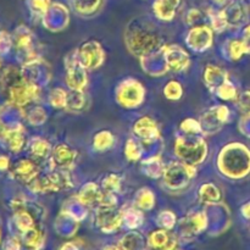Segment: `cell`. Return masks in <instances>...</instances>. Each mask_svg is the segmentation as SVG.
Listing matches in <instances>:
<instances>
[{
  "mask_svg": "<svg viewBox=\"0 0 250 250\" xmlns=\"http://www.w3.org/2000/svg\"><path fill=\"white\" fill-rule=\"evenodd\" d=\"M217 168L231 180H241L250 173V150L242 143H229L220 150Z\"/></svg>",
  "mask_w": 250,
  "mask_h": 250,
  "instance_id": "cell-1",
  "label": "cell"
},
{
  "mask_svg": "<svg viewBox=\"0 0 250 250\" xmlns=\"http://www.w3.org/2000/svg\"><path fill=\"white\" fill-rule=\"evenodd\" d=\"M173 150L182 163L197 166L207 159L208 144L200 134L183 133L176 138Z\"/></svg>",
  "mask_w": 250,
  "mask_h": 250,
  "instance_id": "cell-2",
  "label": "cell"
},
{
  "mask_svg": "<svg viewBox=\"0 0 250 250\" xmlns=\"http://www.w3.org/2000/svg\"><path fill=\"white\" fill-rule=\"evenodd\" d=\"M127 49L129 53L138 58H144L156 49H161V38L155 31L144 28L143 26H136V28L128 29L125 34Z\"/></svg>",
  "mask_w": 250,
  "mask_h": 250,
  "instance_id": "cell-3",
  "label": "cell"
},
{
  "mask_svg": "<svg viewBox=\"0 0 250 250\" xmlns=\"http://www.w3.org/2000/svg\"><path fill=\"white\" fill-rule=\"evenodd\" d=\"M31 192L37 194H46V193H58L68 190L73 187V181L68 170L51 168L46 175H39L36 180L27 185Z\"/></svg>",
  "mask_w": 250,
  "mask_h": 250,
  "instance_id": "cell-4",
  "label": "cell"
},
{
  "mask_svg": "<svg viewBox=\"0 0 250 250\" xmlns=\"http://www.w3.org/2000/svg\"><path fill=\"white\" fill-rule=\"evenodd\" d=\"M4 92L10 105L19 109H26L28 105L38 99L41 94V88L24 75V77H22L21 80L4 88Z\"/></svg>",
  "mask_w": 250,
  "mask_h": 250,
  "instance_id": "cell-5",
  "label": "cell"
},
{
  "mask_svg": "<svg viewBox=\"0 0 250 250\" xmlns=\"http://www.w3.org/2000/svg\"><path fill=\"white\" fill-rule=\"evenodd\" d=\"M146 88L134 78L121 81L115 89V99L125 109H137L146 100Z\"/></svg>",
  "mask_w": 250,
  "mask_h": 250,
  "instance_id": "cell-6",
  "label": "cell"
},
{
  "mask_svg": "<svg viewBox=\"0 0 250 250\" xmlns=\"http://www.w3.org/2000/svg\"><path fill=\"white\" fill-rule=\"evenodd\" d=\"M197 176V168L193 165L173 161L165 167L163 173L164 185L171 190H181L189 185V181Z\"/></svg>",
  "mask_w": 250,
  "mask_h": 250,
  "instance_id": "cell-7",
  "label": "cell"
},
{
  "mask_svg": "<svg viewBox=\"0 0 250 250\" xmlns=\"http://www.w3.org/2000/svg\"><path fill=\"white\" fill-rule=\"evenodd\" d=\"M65 82L71 90H83L88 83L87 68L82 66L77 56V51H71L65 58Z\"/></svg>",
  "mask_w": 250,
  "mask_h": 250,
  "instance_id": "cell-8",
  "label": "cell"
},
{
  "mask_svg": "<svg viewBox=\"0 0 250 250\" xmlns=\"http://www.w3.org/2000/svg\"><path fill=\"white\" fill-rule=\"evenodd\" d=\"M12 42L17 55L21 56L22 66L38 59L33 46V33L26 26H20L19 28H16L12 34Z\"/></svg>",
  "mask_w": 250,
  "mask_h": 250,
  "instance_id": "cell-9",
  "label": "cell"
},
{
  "mask_svg": "<svg viewBox=\"0 0 250 250\" xmlns=\"http://www.w3.org/2000/svg\"><path fill=\"white\" fill-rule=\"evenodd\" d=\"M124 224L122 210L116 207L99 205L95 210V225L103 233H114Z\"/></svg>",
  "mask_w": 250,
  "mask_h": 250,
  "instance_id": "cell-10",
  "label": "cell"
},
{
  "mask_svg": "<svg viewBox=\"0 0 250 250\" xmlns=\"http://www.w3.org/2000/svg\"><path fill=\"white\" fill-rule=\"evenodd\" d=\"M77 56L82 66L87 70H94L100 67L105 61V51L102 44L97 41H88L78 49Z\"/></svg>",
  "mask_w": 250,
  "mask_h": 250,
  "instance_id": "cell-11",
  "label": "cell"
},
{
  "mask_svg": "<svg viewBox=\"0 0 250 250\" xmlns=\"http://www.w3.org/2000/svg\"><path fill=\"white\" fill-rule=\"evenodd\" d=\"M229 114L231 112L226 105H217V106L211 107L207 112H204L202 119H200L203 133L212 134L219 132L221 127L229 121Z\"/></svg>",
  "mask_w": 250,
  "mask_h": 250,
  "instance_id": "cell-12",
  "label": "cell"
},
{
  "mask_svg": "<svg viewBox=\"0 0 250 250\" xmlns=\"http://www.w3.org/2000/svg\"><path fill=\"white\" fill-rule=\"evenodd\" d=\"M212 42H214V29L204 24L192 27L186 38L187 45L198 53L207 51L208 49L211 48Z\"/></svg>",
  "mask_w": 250,
  "mask_h": 250,
  "instance_id": "cell-13",
  "label": "cell"
},
{
  "mask_svg": "<svg viewBox=\"0 0 250 250\" xmlns=\"http://www.w3.org/2000/svg\"><path fill=\"white\" fill-rule=\"evenodd\" d=\"M77 155V151H76L75 149L71 148L68 144H56V146L51 149L50 156H49L51 168L70 170V168L75 165Z\"/></svg>",
  "mask_w": 250,
  "mask_h": 250,
  "instance_id": "cell-14",
  "label": "cell"
},
{
  "mask_svg": "<svg viewBox=\"0 0 250 250\" xmlns=\"http://www.w3.org/2000/svg\"><path fill=\"white\" fill-rule=\"evenodd\" d=\"M161 53L165 56V63L168 70L182 72L189 66V55L178 45H163Z\"/></svg>",
  "mask_w": 250,
  "mask_h": 250,
  "instance_id": "cell-15",
  "label": "cell"
},
{
  "mask_svg": "<svg viewBox=\"0 0 250 250\" xmlns=\"http://www.w3.org/2000/svg\"><path fill=\"white\" fill-rule=\"evenodd\" d=\"M10 175L14 180L29 185L39 176V166L31 159H21L11 166Z\"/></svg>",
  "mask_w": 250,
  "mask_h": 250,
  "instance_id": "cell-16",
  "label": "cell"
},
{
  "mask_svg": "<svg viewBox=\"0 0 250 250\" xmlns=\"http://www.w3.org/2000/svg\"><path fill=\"white\" fill-rule=\"evenodd\" d=\"M133 133L142 142H155L160 138L158 124L149 116H143L134 122Z\"/></svg>",
  "mask_w": 250,
  "mask_h": 250,
  "instance_id": "cell-17",
  "label": "cell"
},
{
  "mask_svg": "<svg viewBox=\"0 0 250 250\" xmlns=\"http://www.w3.org/2000/svg\"><path fill=\"white\" fill-rule=\"evenodd\" d=\"M0 141L6 144V148L12 153H20L26 146V136H24V128L21 125L7 127L4 136Z\"/></svg>",
  "mask_w": 250,
  "mask_h": 250,
  "instance_id": "cell-18",
  "label": "cell"
},
{
  "mask_svg": "<svg viewBox=\"0 0 250 250\" xmlns=\"http://www.w3.org/2000/svg\"><path fill=\"white\" fill-rule=\"evenodd\" d=\"M149 246L156 250H175L177 247V237L171 234L167 229H158L149 234Z\"/></svg>",
  "mask_w": 250,
  "mask_h": 250,
  "instance_id": "cell-19",
  "label": "cell"
},
{
  "mask_svg": "<svg viewBox=\"0 0 250 250\" xmlns=\"http://www.w3.org/2000/svg\"><path fill=\"white\" fill-rule=\"evenodd\" d=\"M104 190L95 185L94 182H89L87 185L83 186L78 194L76 195V200L80 204L85 205V207H93V205H99L100 200H102Z\"/></svg>",
  "mask_w": 250,
  "mask_h": 250,
  "instance_id": "cell-20",
  "label": "cell"
},
{
  "mask_svg": "<svg viewBox=\"0 0 250 250\" xmlns=\"http://www.w3.org/2000/svg\"><path fill=\"white\" fill-rule=\"evenodd\" d=\"M208 226V217L205 212L197 211L188 215L182 221L183 233L187 236H194V234L200 233L204 231Z\"/></svg>",
  "mask_w": 250,
  "mask_h": 250,
  "instance_id": "cell-21",
  "label": "cell"
},
{
  "mask_svg": "<svg viewBox=\"0 0 250 250\" xmlns=\"http://www.w3.org/2000/svg\"><path fill=\"white\" fill-rule=\"evenodd\" d=\"M203 78H204L205 85H207L211 92L215 93V90H216L225 81L229 80V75H227V72L224 68L219 67L217 65H211V63H209V65L205 67Z\"/></svg>",
  "mask_w": 250,
  "mask_h": 250,
  "instance_id": "cell-22",
  "label": "cell"
},
{
  "mask_svg": "<svg viewBox=\"0 0 250 250\" xmlns=\"http://www.w3.org/2000/svg\"><path fill=\"white\" fill-rule=\"evenodd\" d=\"M198 199L203 205H214L221 202V189L214 183H204L198 190Z\"/></svg>",
  "mask_w": 250,
  "mask_h": 250,
  "instance_id": "cell-23",
  "label": "cell"
},
{
  "mask_svg": "<svg viewBox=\"0 0 250 250\" xmlns=\"http://www.w3.org/2000/svg\"><path fill=\"white\" fill-rule=\"evenodd\" d=\"M180 0H156L153 4L154 14L163 21H171L176 15Z\"/></svg>",
  "mask_w": 250,
  "mask_h": 250,
  "instance_id": "cell-24",
  "label": "cell"
},
{
  "mask_svg": "<svg viewBox=\"0 0 250 250\" xmlns=\"http://www.w3.org/2000/svg\"><path fill=\"white\" fill-rule=\"evenodd\" d=\"M222 51L226 55V58L231 61L239 60V59H242V56L248 54V50H247V46L244 44V42L242 39L236 38L229 39V41L225 42Z\"/></svg>",
  "mask_w": 250,
  "mask_h": 250,
  "instance_id": "cell-25",
  "label": "cell"
},
{
  "mask_svg": "<svg viewBox=\"0 0 250 250\" xmlns=\"http://www.w3.org/2000/svg\"><path fill=\"white\" fill-rule=\"evenodd\" d=\"M51 146L46 139L42 137H33L28 142V150L31 155L36 159H45L50 156Z\"/></svg>",
  "mask_w": 250,
  "mask_h": 250,
  "instance_id": "cell-26",
  "label": "cell"
},
{
  "mask_svg": "<svg viewBox=\"0 0 250 250\" xmlns=\"http://www.w3.org/2000/svg\"><path fill=\"white\" fill-rule=\"evenodd\" d=\"M156 198L153 190L148 187H143L136 193L134 195V207L138 209L144 210V211H149L155 207Z\"/></svg>",
  "mask_w": 250,
  "mask_h": 250,
  "instance_id": "cell-27",
  "label": "cell"
},
{
  "mask_svg": "<svg viewBox=\"0 0 250 250\" xmlns=\"http://www.w3.org/2000/svg\"><path fill=\"white\" fill-rule=\"evenodd\" d=\"M165 167V164H163L160 156H153V158L142 161V170H143L144 175L151 178L163 177Z\"/></svg>",
  "mask_w": 250,
  "mask_h": 250,
  "instance_id": "cell-28",
  "label": "cell"
},
{
  "mask_svg": "<svg viewBox=\"0 0 250 250\" xmlns=\"http://www.w3.org/2000/svg\"><path fill=\"white\" fill-rule=\"evenodd\" d=\"M114 144L115 136L112 134V132L106 131V129L99 131L93 137V148H94L95 151H99V153L109 150L110 148L114 146Z\"/></svg>",
  "mask_w": 250,
  "mask_h": 250,
  "instance_id": "cell-29",
  "label": "cell"
},
{
  "mask_svg": "<svg viewBox=\"0 0 250 250\" xmlns=\"http://www.w3.org/2000/svg\"><path fill=\"white\" fill-rule=\"evenodd\" d=\"M222 12H224L225 19H226L227 26L238 27L239 24L243 23L244 19H246V12H244V9L238 4L229 5L227 9L222 10Z\"/></svg>",
  "mask_w": 250,
  "mask_h": 250,
  "instance_id": "cell-30",
  "label": "cell"
},
{
  "mask_svg": "<svg viewBox=\"0 0 250 250\" xmlns=\"http://www.w3.org/2000/svg\"><path fill=\"white\" fill-rule=\"evenodd\" d=\"M87 104V99L83 93V90H71L67 92V103H66V109L70 112H77L82 111Z\"/></svg>",
  "mask_w": 250,
  "mask_h": 250,
  "instance_id": "cell-31",
  "label": "cell"
},
{
  "mask_svg": "<svg viewBox=\"0 0 250 250\" xmlns=\"http://www.w3.org/2000/svg\"><path fill=\"white\" fill-rule=\"evenodd\" d=\"M14 222L17 229H19V231H21V233L36 226L33 215L29 212V210H27V208L14 212Z\"/></svg>",
  "mask_w": 250,
  "mask_h": 250,
  "instance_id": "cell-32",
  "label": "cell"
},
{
  "mask_svg": "<svg viewBox=\"0 0 250 250\" xmlns=\"http://www.w3.org/2000/svg\"><path fill=\"white\" fill-rule=\"evenodd\" d=\"M122 215H124V224L128 229H138L144 221L143 212L137 207H129L127 209H124Z\"/></svg>",
  "mask_w": 250,
  "mask_h": 250,
  "instance_id": "cell-33",
  "label": "cell"
},
{
  "mask_svg": "<svg viewBox=\"0 0 250 250\" xmlns=\"http://www.w3.org/2000/svg\"><path fill=\"white\" fill-rule=\"evenodd\" d=\"M22 239H23V243L26 244L27 248L38 250L44 243V233L38 227L34 226L33 229L22 233Z\"/></svg>",
  "mask_w": 250,
  "mask_h": 250,
  "instance_id": "cell-34",
  "label": "cell"
},
{
  "mask_svg": "<svg viewBox=\"0 0 250 250\" xmlns=\"http://www.w3.org/2000/svg\"><path fill=\"white\" fill-rule=\"evenodd\" d=\"M144 242L143 237L138 232H129L122 238L121 247L124 250H144Z\"/></svg>",
  "mask_w": 250,
  "mask_h": 250,
  "instance_id": "cell-35",
  "label": "cell"
},
{
  "mask_svg": "<svg viewBox=\"0 0 250 250\" xmlns=\"http://www.w3.org/2000/svg\"><path fill=\"white\" fill-rule=\"evenodd\" d=\"M142 154H143V146H142V144L137 139H127L126 146H125V156H126L127 160L131 161V163L139 161L142 158Z\"/></svg>",
  "mask_w": 250,
  "mask_h": 250,
  "instance_id": "cell-36",
  "label": "cell"
},
{
  "mask_svg": "<svg viewBox=\"0 0 250 250\" xmlns=\"http://www.w3.org/2000/svg\"><path fill=\"white\" fill-rule=\"evenodd\" d=\"M121 186L122 180L119 175H116V173H109V175L105 176L102 181V189L107 193L117 194V193L121 190Z\"/></svg>",
  "mask_w": 250,
  "mask_h": 250,
  "instance_id": "cell-37",
  "label": "cell"
},
{
  "mask_svg": "<svg viewBox=\"0 0 250 250\" xmlns=\"http://www.w3.org/2000/svg\"><path fill=\"white\" fill-rule=\"evenodd\" d=\"M67 103V92L62 88H54L49 93V104L54 109H66Z\"/></svg>",
  "mask_w": 250,
  "mask_h": 250,
  "instance_id": "cell-38",
  "label": "cell"
},
{
  "mask_svg": "<svg viewBox=\"0 0 250 250\" xmlns=\"http://www.w3.org/2000/svg\"><path fill=\"white\" fill-rule=\"evenodd\" d=\"M26 119L32 126H42L48 119V115L44 107L42 106H33L26 112Z\"/></svg>",
  "mask_w": 250,
  "mask_h": 250,
  "instance_id": "cell-39",
  "label": "cell"
},
{
  "mask_svg": "<svg viewBox=\"0 0 250 250\" xmlns=\"http://www.w3.org/2000/svg\"><path fill=\"white\" fill-rule=\"evenodd\" d=\"M215 94L217 95V98L222 100H236L238 97V93H237L236 87H234L233 83L229 81V78L227 81H225L216 90H215Z\"/></svg>",
  "mask_w": 250,
  "mask_h": 250,
  "instance_id": "cell-40",
  "label": "cell"
},
{
  "mask_svg": "<svg viewBox=\"0 0 250 250\" xmlns=\"http://www.w3.org/2000/svg\"><path fill=\"white\" fill-rule=\"evenodd\" d=\"M164 95L168 100H178L183 95V87L178 81H170L164 88Z\"/></svg>",
  "mask_w": 250,
  "mask_h": 250,
  "instance_id": "cell-41",
  "label": "cell"
},
{
  "mask_svg": "<svg viewBox=\"0 0 250 250\" xmlns=\"http://www.w3.org/2000/svg\"><path fill=\"white\" fill-rule=\"evenodd\" d=\"M180 128L182 131V133L187 134H200L202 132V125L200 121L194 119H186L181 122Z\"/></svg>",
  "mask_w": 250,
  "mask_h": 250,
  "instance_id": "cell-42",
  "label": "cell"
},
{
  "mask_svg": "<svg viewBox=\"0 0 250 250\" xmlns=\"http://www.w3.org/2000/svg\"><path fill=\"white\" fill-rule=\"evenodd\" d=\"M158 225L164 229H171L176 225V215L173 214L170 210H165V211H161L158 215Z\"/></svg>",
  "mask_w": 250,
  "mask_h": 250,
  "instance_id": "cell-43",
  "label": "cell"
},
{
  "mask_svg": "<svg viewBox=\"0 0 250 250\" xmlns=\"http://www.w3.org/2000/svg\"><path fill=\"white\" fill-rule=\"evenodd\" d=\"M209 16L211 21V28L215 32H222L226 27H229L222 11H210Z\"/></svg>",
  "mask_w": 250,
  "mask_h": 250,
  "instance_id": "cell-44",
  "label": "cell"
},
{
  "mask_svg": "<svg viewBox=\"0 0 250 250\" xmlns=\"http://www.w3.org/2000/svg\"><path fill=\"white\" fill-rule=\"evenodd\" d=\"M12 45H14L12 37L5 31L0 32V54H6Z\"/></svg>",
  "mask_w": 250,
  "mask_h": 250,
  "instance_id": "cell-45",
  "label": "cell"
},
{
  "mask_svg": "<svg viewBox=\"0 0 250 250\" xmlns=\"http://www.w3.org/2000/svg\"><path fill=\"white\" fill-rule=\"evenodd\" d=\"M236 103L242 111H250V90H244L238 94Z\"/></svg>",
  "mask_w": 250,
  "mask_h": 250,
  "instance_id": "cell-46",
  "label": "cell"
},
{
  "mask_svg": "<svg viewBox=\"0 0 250 250\" xmlns=\"http://www.w3.org/2000/svg\"><path fill=\"white\" fill-rule=\"evenodd\" d=\"M32 5H33L32 9H33L37 14H38V12L39 14H44L49 6V0H33Z\"/></svg>",
  "mask_w": 250,
  "mask_h": 250,
  "instance_id": "cell-47",
  "label": "cell"
},
{
  "mask_svg": "<svg viewBox=\"0 0 250 250\" xmlns=\"http://www.w3.org/2000/svg\"><path fill=\"white\" fill-rule=\"evenodd\" d=\"M200 19H202V14H200L199 10L193 9L190 10L187 15V23L189 24V26H193V24H195V22L199 21Z\"/></svg>",
  "mask_w": 250,
  "mask_h": 250,
  "instance_id": "cell-48",
  "label": "cell"
},
{
  "mask_svg": "<svg viewBox=\"0 0 250 250\" xmlns=\"http://www.w3.org/2000/svg\"><path fill=\"white\" fill-rule=\"evenodd\" d=\"M4 250H20V242L14 237L6 239L4 243Z\"/></svg>",
  "mask_w": 250,
  "mask_h": 250,
  "instance_id": "cell-49",
  "label": "cell"
},
{
  "mask_svg": "<svg viewBox=\"0 0 250 250\" xmlns=\"http://www.w3.org/2000/svg\"><path fill=\"white\" fill-rule=\"evenodd\" d=\"M10 167H11V164H10L9 156L0 155V171H6Z\"/></svg>",
  "mask_w": 250,
  "mask_h": 250,
  "instance_id": "cell-50",
  "label": "cell"
},
{
  "mask_svg": "<svg viewBox=\"0 0 250 250\" xmlns=\"http://www.w3.org/2000/svg\"><path fill=\"white\" fill-rule=\"evenodd\" d=\"M242 41H243L244 44H246L247 50H248V54H250V24H249V26H247L246 28H244L243 38H242Z\"/></svg>",
  "mask_w": 250,
  "mask_h": 250,
  "instance_id": "cell-51",
  "label": "cell"
},
{
  "mask_svg": "<svg viewBox=\"0 0 250 250\" xmlns=\"http://www.w3.org/2000/svg\"><path fill=\"white\" fill-rule=\"evenodd\" d=\"M241 211H242V215H243L247 220H250V202L246 203V204L242 207Z\"/></svg>",
  "mask_w": 250,
  "mask_h": 250,
  "instance_id": "cell-52",
  "label": "cell"
},
{
  "mask_svg": "<svg viewBox=\"0 0 250 250\" xmlns=\"http://www.w3.org/2000/svg\"><path fill=\"white\" fill-rule=\"evenodd\" d=\"M6 128H7V126H5V124L1 121V119H0V139H1L2 136H4Z\"/></svg>",
  "mask_w": 250,
  "mask_h": 250,
  "instance_id": "cell-53",
  "label": "cell"
},
{
  "mask_svg": "<svg viewBox=\"0 0 250 250\" xmlns=\"http://www.w3.org/2000/svg\"><path fill=\"white\" fill-rule=\"evenodd\" d=\"M104 250H120V249L117 248L116 246H107V247H105Z\"/></svg>",
  "mask_w": 250,
  "mask_h": 250,
  "instance_id": "cell-54",
  "label": "cell"
},
{
  "mask_svg": "<svg viewBox=\"0 0 250 250\" xmlns=\"http://www.w3.org/2000/svg\"><path fill=\"white\" fill-rule=\"evenodd\" d=\"M215 1L219 2V4H221V2H225V1H226V0H215Z\"/></svg>",
  "mask_w": 250,
  "mask_h": 250,
  "instance_id": "cell-55",
  "label": "cell"
},
{
  "mask_svg": "<svg viewBox=\"0 0 250 250\" xmlns=\"http://www.w3.org/2000/svg\"><path fill=\"white\" fill-rule=\"evenodd\" d=\"M0 241H1V232H0Z\"/></svg>",
  "mask_w": 250,
  "mask_h": 250,
  "instance_id": "cell-56",
  "label": "cell"
},
{
  "mask_svg": "<svg viewBox=\"0 0 250 250\" xmlns=\"http://www.w3.org/2000/svg\"><path fill=\"white\" fill-rule=\"evenodd\" d=\"M0 67H1V59H0Z\"/></svg>",
  "mask_w": 250,
  "mask_h": 250,
  "instance_id": "cell-57",
  "label": "cell"
}]
</instances>
